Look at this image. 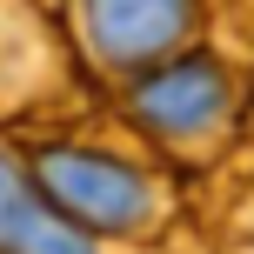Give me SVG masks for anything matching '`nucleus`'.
Masks as SVG:
<instances>
[{
    "instance_id": "f257e3e1",
    "label": "nucleus",
    "mask_w": 254,
    "mask_h": 254,
    "mask_svg": "<svg viewBox=\"0 0 254 254\" xmlns=\"http://www.w3.org/2000/svg\"><path fill=\"white\" fill-rule=\"evenodd\" d=\"M40 188H47L54 207H67L87 228H140L154 207L147 181L127 161H107V154H80V147H54L40 154Z\"/></svg>"
},
{
    "instance_id": "f03ea898",
    "label": "nucleus",
    "mask_w": 254,
    "mask_h": 254,
    "mask_svg": "<svg viewBox=\"0 0 254 254\" xmlns=\"http://www.w3.org/2000/svg\"><path fill=\"white\" fill-rule=\"evenodd\" d=\"M80 20L107 67H147L188 34V0H80Z\"/></svg>"
},
{
    "instance_id": "7ed1b4c3",
    "label": "nucleus",
    "mask_w": 254,
    "mask_h": 254,
    "mask_svg": "<svg viewBox=\"0 0 254 254\" xmlns=\"http://www.w3.org/2000/svg\"><path fill=\"white\" fill-rule=\"evenodd\" d=\"M134 114L154 134H167V140H194V134H207V127L228 114V74L214 61H174V67L140 80Z\"/></svg>"
},
{
    "instance_id": "20e7f679",
    "label": "nucleus",
    "mask_w": 254,
    "mask_h": 254,
    "mask_svg": "<svg viewBox=\"0 0 254 254\" xmlns=\"http://www.w3.org/2000/svg\"><path fill=\"white\" fill-rule=\"evenodd\" d=\"M0 254H94V241L34 201L20 221H13V234H7V248H0Z\"/></svg>"
},
{
    "instance_id": "39448f33",
    "label": "nucleus",
    "mask_w": 254,
    "mask_h": 254,
    "mask_svg": "<svg viewBox=\"0 0 254 254\" xmlns=\"http://www.w3.org/2000/svg\"><path fill=\"white\" fill-rule=\"evenodd\" d=\"M34 207V194H27V181H20V167L0 154V248H7V234H13V221Z\"/></svg>"
}]
</instances>
